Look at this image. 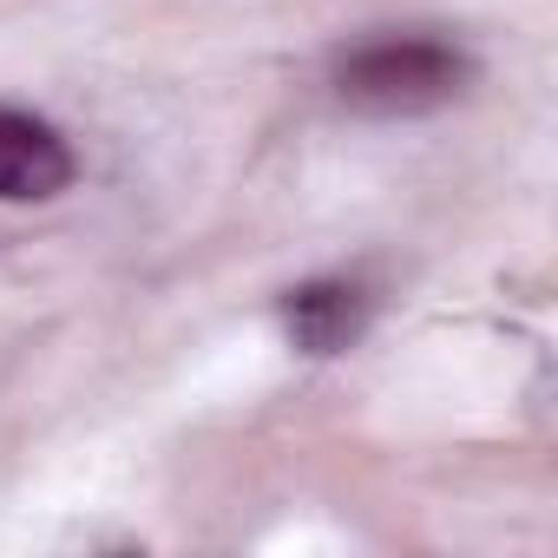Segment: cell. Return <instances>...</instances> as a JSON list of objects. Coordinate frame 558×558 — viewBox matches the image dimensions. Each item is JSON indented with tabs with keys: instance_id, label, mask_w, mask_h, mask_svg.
<instances>
[{
	"instance_id": "cell-1",
	"label": "cell",
	"mask_w": 558,
	"mask_h": 558,
	"mask_svg": "<svg viewBox=\"0 0 558 558\" xmlns=\"http://www.w3.org/2000/svg\"><path fill=\"white\" fill-rule=\"evenodd\" d=\"M473 80L466 53L440 47V40H388V47H368L342 66V99L355 112H375V119H414V112H434L447 99H460V86Z\"/></svg>"
},
{
	"instance_id": "cell-2",
	"label": "cell",
	"mask_w": 558,
	"mask_h": 558,
	"mask_svg": "<svg viewBox=\"0 0 558 558\" xmlns=\"http://www.w3.org/2000/svg\"><path fill=\"white\" fill-rule=\"evenodd\" d=\"M73 151L66 138L34 119V112H0V197L8 204H40L73 184Z\"/></svg>"
},
{
	"instance_id": "cell-3",
	"label": "cell",
	"mask_w": 558,
	"mask_h": 558,
	"mask_svg": "<svg viewBox=\"0 0 558 558\" xmlns=\"http://www.w3.org/2000/svg\"><path fill=\"white\" fill-rule=\"evenodd\" d=\"M283 329L303 355H342L368 329V296L355 283H336V276L329 283H303L283 296Z\"/></svg>"
}]
</instances>
